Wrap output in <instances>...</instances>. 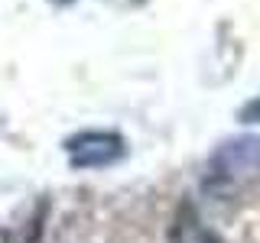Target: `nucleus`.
I'll list each match as a JSON object with an SVG mask.
<instances>
[{
	"mask_svg": "<svg viewBox=\"0 0 260 243\" xmlns=\"http://www.w3.org/2000/svg\"><path fill=\"white\" fill-rule=\"evenodd\" d=\"M260 178V143L257 140H241L228 143L215 156V169H211V185L215 188H241L247 182Z\"/></svg>",
	"mask_w": 260,
	"mask_h": 243,
	"instance_id": "f257e3e1",
	"label": "nucleus"
},
{
	"mask_svg": "<svg viewBox=\"0 0 260 243\" xmlns=\"http://www.w3.org/2000/svg\"><path fill=\"white\" fill-rule=\"evenodd\" d=\"M69 149H72V162L88 169V166H108V162H114L124 152V146L111 133L108 136L104 133H85V136H78Z\"/></svg>",
	"mask_w": 260,
	"mask_h": 243,
	"instance_id": "f03ea898",
	"label": "nucleus"
},
{
	"mask_svg": "<svg viewBox=\"0 0 260 243\" xmlns=\"http://www.w3.org/2000/svg\"><path fill=\"white\" fill-rule=\"evenodd\" d=\"M173 243H218V237L195 217L192 208H185L173 224Z\"/></svg>",
	"mask_w": 260,
	"mask_h": 243,
	"instance_id": "7ed1b4c3",
	"label": "nucleus"
}]
</instances>
